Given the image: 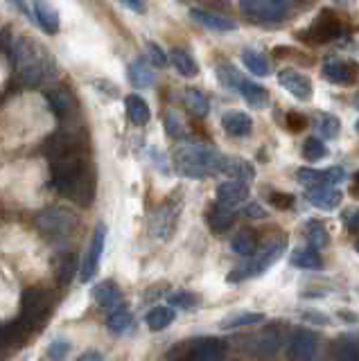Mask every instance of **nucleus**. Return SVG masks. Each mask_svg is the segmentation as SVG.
Segmentation results:
<instances>
[{"label":"nucleus","instance_id":"16","mask_svg":"<svg viewBox=\"0 0 359 361\" xmlns=\"http://www.w3.org/2000/svg\"><path fill=\"white\" fill-rule=\"evenodd\" d=\"M32 16H35L37 25L46 34H57L61 27L59 14L50 7L48 0H35V3H32Z\"/></svg>","mask_w":359,"mask_h":361},{"label":"nucleus","instance_id":"17","mask_svg":"<svg viewBox=\"0 0 359 361\" xmlns=\"http://www.w3.org/2000/svg\"><path fill=\"white\" fill-rule=\"evenodd\" d=\"M190 18H193L195 23H199V25H204L208 30H215V32H233L238 30V23L226 18V16H219L215 14V11H208V9H190Z\"/></svg>","mask_w":359,"mask_h":361},{"label":"nucleus","instance_id":"26","mask_svg":"<svg viewBox=\"0 0 359 361\" xmlns=\"http://www.w3.org/2000/svg\"><path fill=\"white\" fill-rule=\"evenodd\" d=\"M46 99H48L50 109L54 111V116H59L61 120L73 116V99L66 90H48Z\"/></svg>","mask_w":359,"mask_h":361},{"label":"nucleus","instance_id":"1","mask_svg":"<svg viewBox=\"0 0 359 361\" xmlns=\"http://www.w3.org/2000/svg\"><path fill=\"white\" fill-rule=\"evenodd\" d=\"M50 163V183L61 197L75 201L77 206L91 208L95 201V174L88 167L84 149L68 156L52 158Z\"/></svg>","mask_w":359,"mask_h":361},{"label":"nucleus","instance_id":"57","mask_svg":"<svg viewBox=\"0 0 359 361\" xmlns=\"http://www.w3.org/2000/svg\"><path fill=\"white\" fill-rule=\"evenodd\" d=\"M355 127H357V131H359V120H357V124H355Z\"/></svg>","mask_w":359,"mask_h":361},{"label":"nucleus","instance_id":"40","mask_svg":"<svg viewBox=\"0 0 359 361\" xmlns=\"http://www.w3.org/2000/svg\"><path fill=\"white\" fill-rule=\"evenodd\" d=\"M303 156H305L310 163H317L321 158L328 156V147H325L323 140H319V138H308L305 145H303Z\"/></svg>","mask_w":359,"mask_h":361},{"label":"nucleus","instance_id":"28","mask_svg":"<svg viewBox=\"0 0 359 361\" xmlns=\"http://www.w3.org/2000/svg\"><path fill=\"white\" fill-rule=\"evenodd\" d=\"M174 310L172 307H165V305H159V307H154L147 312V316H145V323H147L150 330L159 332V330H165L167 325H170L174 321Z\"/></svg>","mask_w":359,"mask_h":361},{"label":"nucleus","instance_id":"3","mask_svg":"<svg viewBox=\"0 0 359 361\" xmlns=\"http://www.w3.org/2000/svg\"><path fill=\"white\" fill-rule=\"evenodd\" d=\"M224 161H226V156L208 145H183L174 154V165L178 174L188 178H204L219 174L224 169Z\"/></svg>","mask_w":359,"mask_h":361},{"label":"nucleus","instance_id":"43","mask_svg":"<svg viewBox=\"0 0 359 361\" xmlns=\"http://www.w3.org/2000/svg\"><path fill=\"white\" fill-rule=\"evenodd\" d=\"M172 307H181V310H193L199 305V296H195L193 291H174L170 296Z\"/></svg>","mask_w":359,"mask_h":361},{"label":"nucleus","instance_id":"35","mask_svg":"<svg viewBox=\"0 0 359 361\" xmlns=\"http://www.w3.org/2000/svg\"><path fill=\"white\" fill-rule=\"evenodd\" d=\"M257 323H264V314H257V312H238L229 316V319L221 321L224 330H233V327H249V325H257Z\"/></svg>","mask_w":359,"mask_h":361},{"label":"nucleus","instance_id":"52","mask_svg":"<svg viewBox=\"0 0 359 361\" xmlns=\"http://www.w3.org/2000/svg\"><path fill=\"white\" fill-rule=\"evenodd\" d=\"M127 9L136 11V14H145V0H122Z\"/></svg>","mask_w":359,"mask_h":361},{"label":"nucleus","instance_id":"47","mask_svg":"<svg viewBox=\"0 0 359 361\" xmlns=\"http://www.w3.org/2000/svg\"><path fill=\"white\" fill-rule=\"evenodd\" d=\"M264 3H267V0H240V9L244 11V14L257 16V11L264 7Z\"/></svg>","mask_w":359,"mask_h":361},{"label":"nucleus","instance_id":"10","mask_svg":"<svg viewBox=\"0 0 359 361\" xmlns=\"http://www.w3.org/2000/svg\"><path fill=\"white\" fill-rule=\"evenodd\" d=\"M249 183L242 178H229L224 180V183H219L217 188V203L224 208H231L235 210L238 206H242V203L249 201Z\"/></svg>","mask_w":359,"mask_h":361},{"label":"nucleus","instance_id":"6","mask_svg":"<svg viewBox=\"0 0 359 361\" xmlns=\"http://www.w3.org/2000/svg\"><path fill=\"white\" fill-rule=\"evenodd\" d=\"M37 226L41 233H46L50 237H66L75 231L77 219L73 212L63 208H48L37 217Z\"/></svg>","mask_w":359,"mask_h":361},{"label":"nucleus","instance_id":"14","mask_svg":"<svg viewBox=\"0 0 359 361\" xmlns=\"http://www.w3.org/2000/svg\"><path fill=\"white\" fill-rule=\"evenodd\" d=\"M296 178L300 180L305 188H317V185H336L341 183V180L346 178V172L341 167H330L325 169V172H319V169H298Z\"/></svg>","mask_w":359,"mask_h":361},{"label":"nucleus","instance_id":"9","mask_svg":"<svg viewBox=\"0 0 359 361\" xmlns=\"http://www.w3.org/2000/svg\"><path fill=\"white\" fill-rule=\"evenodd\" d=\"M104 244H107V228L99 224L95 228V233H93V240H91V244H88V251H86V257H84L82 274H80L82 282L93 280V276L97 274L99 259H102V253H104Z\"/></svg>","mask_w":359,"mask_h":361},{"label":"nucleus","instance_id":"37","mask_svg":"<svg viewBox=\"0 0 359 361\" xmlns=\"http://www.w3.org/2000/svg\"><path fill=\"white\" fill-rule=\"evenodd\" d=\"M154 79H156V75L142 61H136V63L129 66V82L136 88H150V86H154Z\"/></svg>","mask_w":359,"mask_h":361},{"label":"nucleus","instance_id":"8","mask_svg":"<svg viewBox=\"0 0 359 361\" xmlns=\"http://www.w3.org/2000/svg\"><path fill=\"white\" fill-rule=\"evenodd\" d=\"M188 359H197V361H219L226 355V343L221 338L215 336H204V338H195V341L185 343Z\"/></svg>","mask_w":359,"mask_h":361},{"label":"nucleus","instance_id":"19","mask_svg":"<svg viewBox=\"0 0 359 361\" xmlns=\"http://www.w3.org/2000/svg\"><path fill=\"white\" fill-rule=\"evenodd\" d=\"M221 127L233 138H244L253 131V120L244 111H229L221 116Z\"/></svg>","mask_w":359,"mask_h":361},{"label":"nucleus","instance_id":"55","mask_svg":"<svg viewBox=\"0 0 359 361\" xmlns=\"http://www.w3.org/2000/svg\"><path fill=\"white\" fill-rule=\"evenodd\" d=\"M82 359H102V355H99V353H86Z\"/></svg>","mask_w":359,"mask_h":361},{"label":"nucleus","instance_id":"15","mask_svg":"<svg viewBox=\"0 0 359 361\" xmlns=\"http://www.w3.org/2000/svg\"><path fill=\"white\" fill-rule=\"evenodd\" d=\"M355 66L353 63H348L343 59H336V56H330L328 61L323 63V75L328 82L332 84H339V86H348V84H353L357 75H355Z\"/></svg>","mask_w":359,"mask_h":361},{"label":"nucleus","instance_id":"18","mask_svg":"<svg viewBox=\"0 0 359 361\" xmlns=\"http://www.w3.org/2000/svg\"><path fill=\"white\" fill-rule=\"evenodd\" d=\"M308 201L319 210H334L341 203V192L336 190V185L308 188Z\"/></svg>","mask_w":359,"mask_h":361},{"label":"nucleus","instance_id":"12","mask_svg":"<svg viewBox=\"0 0 359 361\" xmlns=\"http://www.w3.org/2000/svg\"><path fill=\"white\" fill-rule=\"evenodd\" d=\"M317 353V334L312 330H298L291 332L289 341H287V355L291 359H312Z\"/></svg>","mask_w":359,"mask_h":361},{"label":"nucleus","instance_id":"30","mask_svg":"<svg viewBox=\"0 0 359 361\" xmlns=\"http://www.w3.org/2000/svg\"><path fill=\"white\" fill-rule=\"evenodd\" d=\"M291 264L298 267V269H312V271H317L323 267V259L319 255L317 248H298V251L291 253Z\"/></svg>","mask_w":359,"mask_h":361},{"label":"nucleus","instance_id":"38","mask_svg":"<svg viewBox=\"0 0 359 361\" xmlns=\"http://www.w3.org/2000/svg\"><path fill=\"white\" fill-rule=\"evenodd\" d=\"M339 127H341L339 118L330 116V113H321V116L317 118V129L325 140L336 138V135H339Z\"/></svg>","mask_w":359,"mask_h":361},{"label":"nucleus","instance_id":"23","mask_svg":"<svg viewBox=\"0 0 359 361\" xmlns=\"http://www.w3.org/2000/svg\"><path fill=\"white\" fill-rule=\"evenodd\" d=\"M238 90H240V95L246 99V104H251L253 109H262V106H267L269 93H267V90H264L260 84L249 82V79H244V77H242V82L238 84Z\"/></svg>","mask_w":359,"mask_h":361},{"label":"nucleus","instance_id":"31","mask_svg":"<svg viewBox=\"0 0 359 361\" xmlns=\"http://www.w3.org/2000/svg\"><path fill=\"white\" fill-rule=\"evenodd\" d=\"M107 327L114 334H125L133 327V319L131 314L125 307H118V310H111L107 316Z\"/></svg>","mask_w":359,"mask_h":361},{"label":"nucleus","instance_id":"13","mask_svg":"<svg viewBox=\"0 0 359 361\" xmlns=\"http://www.w3.org/2000/svg\"><path fill=\"white\" fill-rule=\"evenodd\" d=\"M278 84L300 102H310L312 99V93H314L312 82L305 75H300L298 71H280L278 73Z\"/></svg>","mask_w":359,"mask_h":361},{"label":"nucleus","instance_id":"24","mask_svg":"<svg viewBox=\"0 0 359 361\" xmlns=\"http://www.w3.org/2000/svg\"><path fill=\"white\" fill-rule=\"evenodd\" d=\"M125 109H127V116L133 124H138V127H142V124H147L150 118H152V111L147 106V102H145L140 95H129L125 99Z\"/></svg>","mask_w":359,"mask_h":361},{"label":"nucleus","instance_id":"48","mask_svg":"<svg viewBox=\"0 0 359 361\" xmlns=\"http://www.w3.org/2000/svg\"><path fill=\"white\" fill-rule=\"evenodd\" d=\"M343 224H346L353 233H359V210H357V208L346 210V212H343Z\"/></svg>","mask_w":359,"mask_h":361},{"label":"nucleus","instance_id":"51","mask_svg":"<svg viewBox=\"0 0 359 361\" xmlns=\"http://www.w3.org/2000/svg\"><path fill=\"white\" fill-rule=\"evenodd\" d=\"M7 3H12V7H14L16 11H20V14H23V16H32L28 0H7Z\"/></svg>","mask_w":359,"mask_h":361},{"label":"nucleus","instance_id":"27","mask_svg":"<svg viewBox=\"0 0 359 361\" xmlns=\"http://www.w3.org/2000/svg\"><path fill=\"white\" fill-rule=\"evenodd\" d=\"M242 63L246 66V71L255 77H267L269 71H272V66H269L267 56L257 50H244L242 52Z\"/></svg>","mask_w":359,"mask_h":361},{"label":"nucleus","instance_id":"46","mask_svg":"<svg viewBox=\"0 0 359 361\" xmlns=\"http://www.w3.org/2000/svg\"><path fill=\"white\" fill-rule=\"evenodd\" d=\"M165 127H167V133H170L172 138H181V135H183L181 122H178L176 116H172V113H167V116H165Z\"/></svg>","mask_w":359,"mask_h":361},{"label":"nucleus","instance_id":"59","mask_svg":"<svg viewBox=\"0 0 359 361\" xmlns=\"http://www.w3.org/2000/svg\"><path fill=\"white\" fill-rule=\"evenodd\" d=\"M300 3H308V0H300Z\"/></svg>","mask_w":359,"mask_h":361},{"label":"nucleus","instance_id":"58","mask_svg":"<svg viewBox=\"0 0 359 361\" xmlns=\"http://www.w3.org/2000/svg\"><path fill=\"white\" fill-rule=\"evenodd\" d=\"M357 109H359V97H357Z\"/></svg>","mask_w":359,"mask_h":361},{"label":"nucleus","instance_id":"50","mask_svg":"<svg viewBox=\"0 0 359 361\" xmlns=\"http://www.w3.org/2000/svg\"><path fill=\"white\" fill-rule=\"evenodd\" d=\"M287 127L291 131H300L305 127V118H303L300 113H287Z\"/></svg>","mask_w":359,"mask_h":361},{"label":"nucleus","instance_id":"2","mask_svg":"<svg viewBox=\"0 0 359 361\" xmlns=\"http://www.w3.org/2000/svg\"><path fill=\"white\" fill-rule=\"evenodd\" d=\"M12 59L16 66V75L23 86L37 88L52 82L59 68L54 54L32 37H16L12 43Z\"/></svg>","mask_w":359,"mask_h":361},{"label":"nucleus","instance_id":"4","mask_svg":"<svg viewBox=\"0 0 359 361\" xmlns=\"http://www.w3.org/2000/svg\"><path fill=\"white\" fill-rule=\"evenodd\" d=\"M52 312V296L41 287H30L20 293V323L28 330H37L39 325L48 321V316Z\"/></svg>","mask_w":359,"mask_h":361},{"label":"nucleus","instance_id":"45","mask_svg":"<svg viewBox=\"0 0 359 361\" xmlns=\"http://www.w3.org/2000/svg\"><path fill=\"white\" fill-rule=\"evenodd\" d=\"M269 201H272L274 208H283V210L294 206V197H291V195H283V192H272V195H269Z\"/></svg>","mask_w":359,"mask_h":361},{"label":"nucleus","instance_id":"25","mask_svg":"<svg viewBox=\"0 0 359 361\" xmlns=\"http://www.w3.org/2000/svg\"><path fill=\"white\" fill-rule=\"evenodd\" d=\"M224 174H229L231 178H242V180H253L255 178V169L249 161H244V158H229L226 156V161H224V169H221Z\"/></svg>","mask_w":359,"mask_h":361},{"label":"nucleus","instance_id":"22","mask_svg":"<svg viewBox=\"0 0 359 361\" xmlns=\"http://www.w3.org/2000/svg\"><path fill=\"white\" fill-rule=\"evenodd\" d=\"M30 336V330L23 323H0V350L16 348Z\"/></svg>","mask_w":359,"mask_h":361},{"label":"nucleus","instance_id":"39","mask_svg":"<svg viewBox=\"0 0 359 361\" xmlns=\"http://www.w3.org/2000/svg\"><path fill=\"white\" fill-rule=\"evenodd\" d=\"M287 14V0H267L264 7L257 11V16L264 20H280Z\"/></svg>","mask_w":359,"mask_h":361},{"label":"nucleus","instance_id":"49","mask_svg":"<svg viewBox=\"0 0 359 361\" xmlns=\"http://www.w3.org/2000/svg\"><path fill=\"white\" fill-rule=\"evenodd\" d=\"M147 52H150V59H152L156 66H165V63H167L165 52H163L156 43H147Z\"/></svg>","mask_w":359,"mask_h":361},{"label":"nucleus","instance_id":"32","mask_svg":"<svg viewBox=\"0 0 359 361\" xmlns=\"http://www.w3.org/2000/svg\"><path fill=\"white\" fill-rule=\"evenodd\" d=\"M183 102H185V106H188L190 113H193V116H197V118L208 116V99H206L204 93H201V90L185 88L183 90Z\"/></svg>","mask_w":359,"mask_h":361},{"label":"nucleus","instance_id":"11","mask_svg":"<svg viewBox=\"0 0 359 361\" xmlns=\"http://www.w3.org/2000/svg\"><path fill=\"white\" fill-rule=\"evenodd\" d=\"M305 34L314 43H328V41L336 39L341 34V20L336 18L332 11L325 9L317 16V20L312 23V27Z\"/></svg>","mask_w":359,"mask_h":361},{"label":"nucleus","instance_id":"20","mask_svg":"<svg viewBox=\"0 0 359 361\" xmlns=\"http://www.w3.org/2000/svg\"><path fill=\"white\" fill-rule=\"evenodd\" d=\"M93 298L99 307H104L109 312L122 307V291L116 282H111V280H104V282H99V285H95Z\"/></svg>","mask_w":359,"mask_h":361},{"label":"nucleus","instance_id":"33","mask_svg":"<svg viewBox=\"0 0 359 361\" xmlns=\"http://www.w3.org/2000/svg\"><path fill=\"white\" fill-rule=\"evenodd\" d=\"M208 226L215 233H226L231 226H233V210L231 208H224V206H217L208 212Z\"/></svg>","mask_w":359,"mask_h":361},{"label":"nucleus","instance_id":"54","mask_svg":"<svg viewBox=\"0 0 359 361\" xmlns=\"http://www.w3.org/2000/svg\"><path fill=\"white\" fill-rule=\"evenodd\" d=\"M353 197H359V172L355 176V185H353Z\"/></svg>","mask_w":359,"mask_h":361},{"label":"nucleus","instance_id":"36","mask_svg":"<svg viewBox=\"0 0 359 361\" xmlns=\"http://www.w3.org/2000/svg\"><path fill=\"white\" fill-rule=\"evenodd\" d=\"M231 248L238 255H253L255 251H257V237H255V233H251V231H242V233H238L231 240Z\"/></svg>","mask_w":359,"mask_h":361},{"label":"nucleus","instance_id":"34","mask_svg":"<svg viewBox=\"0 0 359 361\" xmlns=\"http://www.w3.org/2000/svg\"><path fill=\"white\" fill-rule=\"evenodd\" d=\"M278 345H280V336H278V332L267 330V332H260L257 336H253V345H251V350H255L257 355L269 357V355H274V353H276Z\"/></svg>","mask_w":359,"mask_h":361},{"label":"nucleus","instance_id":"5","mask_svg":"<svg viewBox=\"0 0 359 361\" xmlns=\"http://www.w3.org/2000/svg\"><path fill=\"white\" fill-rule=\"evenodd\" d=\"M285 246H287V242L280 240V242H276L272 246L262 248V251H255L249 259H246L244 264L235 267L231 271V274H229V282H242V280H249V278H255V276L264 274V271L272 269L278 262V259H280V255L285 253Z\"/></svg>","mask_w":359,"mask_h":361},{"label":"nucleus","instance_id":"41","mask_svg":"<svg viewBox=\"0 0 359 361\" xmlns=\"http://www.w3.org/2000/svg\"><path fill=\"white\" fill-rule=\"evenodd\" d=\"M217 79L221 82V86L224 88H233V90H238V84L242 82V75L235 71L233 66H229V63H221V66H217Z\"/></svg>","mask_w":359,"mask_h":361},{"label":"nucleus","instance_id":"56","mask_svg":"<svg viewBox=\"0 0 359 361\" xmlns=\"http://www.w3.org/2000/svg\"><path fill=\"white\" fill-rule=\"evenodd\" d=\"M355 251H357V253H359V240H357V242H355Z\"/></svg>","mask_w":359,"mask_h":361},{"label":"nucleus","instance_id":"21","mask_svg":"<svg viewBox=\"0 0 359 361\" xmlns=\"http://www.w3.org/2000/svg\"><path fill=\"white\" fill-rule=\"evenodd\" d=\"M52 271H54V278H57V285L66 287L71 285L75 274H77V259L73 253H57L52 259Z\"/></svg>","mask_w":359,"mask_h":361},{"label":"nucleus","instance_id":"42","mask_svg":"<svg viewBox=\"0 0 359 361\" xmlns=\"http://www.w3.org/2000/svg\"><path fill=\"white\" fill-rule=\"evenodd\" d=\"M328 231H325L323 228V226L321 224H317V221H310L308 224V240H310V246L312 248H317V251H319V248H323V246H328Z\"/></svg>","mask_w":359,"mask_h":361},{"label":"nucleus","instance_id":"29","mask_svg":"<svg viewBox=\"0 0 359 361\" xmlns=\"http://www.w3.org/2000/svg\"><path fill=\"white\" fill-rule=\"evenodd\" d=\"M170 59H172L174 68L178 71V75H183V77L199 75V66H197V61L193 59V54H190V52H185L181 48H174L170 52Z\"/></svg>","mask_w":359,"mask_h":361},{"label":"nucleus","instance_id":"53","mask_svg":"<svg viewBox=\"0 0 359 361\" xmlns=\"http://www.w3.org/2000/svg\"><path fill=\"white\" fill-rule=\"evenodd\" d=\"M246 214H255V217H260V214H264V212L257 208V203H251V208L246 210Z\"/></svg>","mask_w":359,"mask_h":361},{"label":"nucleus","instance_id":"7","mask_svg":"<svg viewBox=\"0 0 359 361\" xmlns=\"http://www.w3.org/2000/svg\"><path fill=\"white\" fill-rule=\"evenodd\" d=\"M178 214H181V208L176 203H163L154 210L152 219H150V231L156 240H170L176 231V224H178Z\"/></svg>","mask_w":359,"mask_h":361},{"label":"nucleus","instance_id":"44","mask_svg":"<svg viewBox=\"0 0 359 361\" xmlns=\"http://www.w3.org/2000/svg\"><path fill=\"white\" fill-rule=\"evenodd\" d=\"M68 350H71L68 341H63V338H57V341H52L48 345V357L50 359H63L66 355H68Z\"/></svg>","mask_w":359,"mask_h":361}]
</instances>
